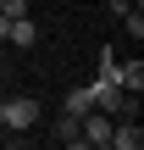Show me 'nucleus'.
I'll return each mask as SVG.
<instances>
[{
	"label": "nucleus",
	"instance_id": "obj_1",
	"mask_svg": "<svg viewBox=\"0 0 144 150\" xmlns=\"http://www.w3.org/2000/svg\"><path fill=\"white\" fill-rule=\"evenodd\" d=\"M0 128L6 134H33L39 128V100L33 95H6L0 100Z\"/></svg>",
	"mask_w": 144,
	"mask_h": 150
},
{
	"label": "nucleus",
	"instance_id": "obj_2",
	"mask_svg": "<svg viewBox=\"0 0 144 150\" xmlns=\"http://www.w3.org/2000/svg\"><path fill=\"white\" fill-rule=\"evenodd\" d=\"M111 122H117V117H105V111H83V117H78V128H83V150L111 145Z\"/></svg>",
	"mask_w": 144,
	"mask_h": 150
},
{
	"label": "nucleus",
	"instance_id": "obj_3",
	"mask_svg": "<svg viewBox=\"0 0 144 150\" xmlns=\"http://www.w3.org/2000/svg\"><path fill=\"white\" fill-rule=\"evenodd\" d=\"M61 111H67V117H83V111H94V83H78V89H67Z\"/></svg>",
	"mask_w": 144,
	"mask_h": 150
},
{
	"label": "nucleus",
	"instance_id": "obj_4",
	"mask_svg": "<svg viewBox=\"0 0 144 150\" xmlns=\"http://www.w3.org/2000/svg\"><path fill=\"white\" fill-rule=\"evenodd\" d=\"M111 145L117 150H139L144 145V128L133 122V117H128V122H111Z\"/></svg>",
	"mask_w": 144,
	"mask_h": 150
},
{
	"label": "nucleus",
	"instance_id": "obj_5",
	"mask_svg": "<svg viewBox=\"0 0 144 150\" xmlns=\"http://www.w3.org/2000/svg\"><path fill=\"white\" fill-rule=\"evenodd\" d=\"M50 139H55V145H83V128H78V117H67V111H61V117L50 122Z\"/></svg>",
	"mask_w": 144,
	"mask_h": 150
},
{
	"label": "nucleus",
	"instance_id": "obj_6",
	"mask_svg": "<svg viewBox=\"0 0 144 150\" xmlns=\"http://www.w3.org/2000/svg\"><path fill=\"white\" fill-rule=\"evenodd\" d=\"M33 39H39L33 17H11V22H6V45H33Z\"/></svg>",
	"mask_w": 144,
	"mask_h": 150
},
{
	"label": "nucleus",
	"instance_id": "obj_7",
	"mask_svg": "<svg viewBox=\"0 0 144 150\" xmlns=\"http://www.w3.org/2000/svg\"><path fill=\"white\" fill-rule=\"evenodd\" d=\"M117 83H122L128 95H139L144 89V61H117Z\"/></svg>",
	"mask_w": 144,
	"mask_h": 150
},
{
	"label": "nucleus",
	"instance_id": "obj_8",
	"mask_svg": "<svg viewBox=\"0 0 144 150\" xmlns=\"http://www.w3.org/2000/svg\"><path fill=\"white\" fill-rule=\"evenodd\" d=\"M0 17L11 22V17H28V0H0Z\"/></svg>",
	"mask_w": 144,
	"mask_h": 150
}]
</instances>
